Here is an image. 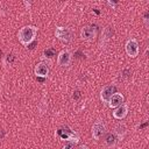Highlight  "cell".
Instances as JSON below:
<instances>
[{
  "label": "cell",
  "mask_w": 149,
  "mask_h": 149,
  "mask_svg": "<svg viewBox=\"0 0 149 149\" xmlns=\"http://www.w3.org/2000/svg\"><path fill=\"white\" fill-rule=\"evenodd\" d=\"M37 33H38V28L36 26H33V24H29V26H24L22 28H20L19 33H17V38H19V42L24 45V47H28L31 42L35 41L36 36H37Z\"/></svg>",
  "instance_id": "6da1fadb"
},
{
  "label": "cell",
  "mask_w": 149,
  "mask_h": 149,
  "mask_svg": "<svg viewBox=\"0 0 149 149\" xmlns=\"http://www.w3.org/2000/svg\"><path fill=\"white\" fill-rule=\"evenodd\" d=\"M43 56L48 57V58H52L55 56V49L54 48H48L43 51Z\"/></svg>",
  "instance_id": "5bb4252c"
},
{
  "label": "cell",
  "mask_w": 149,
  "mask_h": 149,
  "mask_svg": "<svg viewBox=\"0 0 149 149\" xmlns=\"http://www.w3.org/2000/svg\"><path fill=\"white\" fill-rule=\"evenodd\" d=\"M49 65L45 63V62H40L35 65L34 68V73L36 77H40V78H47L49 76Z\"/></svg>",
  "instance_id": "52a82bcc"
},
{
  "label": "cell",
  "mask_w": 149,
  "mask_h": 149,
  "mask_svg": "<svg viewBox=\"0 0 149 149\" xmlns=\"http://www.w3.org/2000/svg\"><path fill=\"white\" fill-rule=\"evenodd\" d=\"M91 134H92V137L95 140V141H99L105 134H106V125L102 120H98L93 123L92 126V130H91Z\"/></svg>",
  "instance_id": "277c9868"
},
{
  "label": "cell",
  "mask_w": 149,
  "mask_h": 149,
  "mask_svg": "<svg viewBox=\"0 0 149 149\" xmlns=\"http://www.w3.org/2000/svg\"><path fill=\"white\" fill-rule=\"evenodd\" d=\"M123 100H125L123 94L122 93H119V92H115L111 97V99H109V101L107 104H108V107L109 108H115V107L120 106L121 104H123Z\"/></svg>",
  "instance_id": "8fae6325"
},
{
  "label": "cell",
  "mask_w": 149,
  "mask_h": 149,
  "mask_svg": "<svg viewBox=\"0 0 149 149\" xmlns=\"http://www.w3.org/2000/svg\"><path fill=\"white\" fill-rule=\"evenodd\" d=\"M128 114V105L127 104H121L120 106L115 107L113 111V118L116 120H122L127 116Z\"/></svg>",
  "instance_id": "9c48e42d"
},
{
  "label": "cell",
  "mask_w": 149,
  "mask_h": 149,
  "mask_svg": "<svg viewBox=\"0 0 149 149\" xmlns=\"http://www.w3.org/2000/svg\"><path fill=\"white\" fill-rule=\"evenodd\" d=\"M113 133L115 134V136H116L118 140H122V139L125 137V135L127 134V127H126V125H125L123 122L118 123V125L114 127V132H113Z\"/></svg>",
  "instance_id": "7c38bea8"
},
{
  "label": "cell",
  "mask_w": 149,
  "mask_h": 149,
  "mask_svg": "<svg viewBox=\"0 0 149 149\" xmlns=\"http://www.w3.org/2000/svg\"><path fill=\"white\" fill-rule=\"evenodd\" d=\"M125 50H126V54H127L130 58H135V57L139 55V51H140L137 40L134 38V37L128 38V40L126 41V44H125Z\"/></svg>",
  "instance_id": "3957f363"
},
{
  "label": "cell",
  "mask_w": 149,
  "mask_h": 149,
  "mask_svg": "<svg viewBox=\"0 0 149 149\" xmlns=\"http://www.w3.org/2000/svg\"><path fill=\"white\" fill-rule=\"evenodd\" d=\"M78 149H88V147H87V146H84V144H83V146H80V147H79Z\"/></svg>",
  "instance_id": "2e32d148"
},
{
  "label": "cell",
  "mask_w": 149,
  "mask_h": 149,
  "mask_svg": "<svg viewBox=\"0 0 149 149\" xmlns=\"http://www.w3.org/2000/svg\"><path fill=\"white\" fill-rule=\"evenodd\" d=\"M115 93V86L114 85H106L102 87L100 92V100L102 102H108L111 97Z\"/></svg>",
  "instance_id": "ba28073f"
},
{
  "label": "cell",
  "mask_w": 149,
  "mask_h": 149,
  "mask_svg": "<svg viewBox=\"0 0 149 149\" xmlns=\"http://www.w3.org/2000/svg\"><path fill=\"white\" fill-rule=\"evenodd\" d=\"M58 134H59L61 139H63L65 141H72V142H76V143L79 142V136L76 133H73V132H71L69 129H65V130L64 129H59Z\"/></svg>",
  "instance_id": "30bf717a"
},
{
  "label": "cell",
  "mask_w": 149,
  "mask_h": 149,
  "mask_svg": "<svg viewBox=\"0 0 149 149\" xmlns=\"http://www.w3.org/2000/svg\"><path fill=\"white\" fill-rule=\"evenodd\" d=\"M72 62V54L70 50L64 49L57 56V64L61 68H68Z\"/></svg>",
  "instance_id": "8992f818"
},
{
  "label": "cell",
  "mask_w": 149,
  "mask_h": 149,
  "mask_svg": "<svg viewBox=\"0 0 149 149\" xmlns=\"http://www.w3.org/2000/svg\"><path fill=\"white\" fill-rule=\"evenodd\" d=\"M77 143L76 142H72V141H65L64 146H63V149H74V146Z\"/></svg>",
  "instance_id": "9a60e30c"
},
{
  "label": "cell",
  "mask_w": 149,
  "mask_h": 149,
  "mask_svg": "<svg viewBox=\"0 0 149 149\" xmlns=\"http://www.w3.org/2000/svg\"><path fill=\"white\" fill-rule=\"evenodd\" d=\"M80 37L86 42H93L97 38V29L93 26H85L80 30Z\"/></svg>",
  "instance_id": "5b68a950"
},
{
  "label": "cell",
  "mask_w": 149,
  "mask_h": 149,
  "mask_svg": "<svg viewBox=\"0 0 149 149\" xmlns=\"http://www.w3.org/2000/svg\"><path fill=\"white\" fill-rule=\"evenodd\" d=\"M55 36L63 43H69L72 40V31L68 27H56L55 29Z\"/></svg>",
  "instance_id": "7a4b0ae2"
},
{
  "label": "cell",
  "mask_w": 149,
  "mask_h": 149,
  "mask_svg": "<svg viewBox=\"0 0 149 149\" xmlns=\"http://www.w3.org/2000/svg\"><path fill=\"white\" fill-rule=\"evenodd\" d=\"M116 142H118V139H116V136H115L114 133H108L106 135V137H105V144H106L107 148H114L115 144H116Z\"/></svg>",
  "instance_id": "4fadbf2b"
}]
</instances>
